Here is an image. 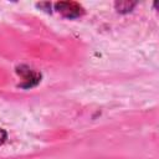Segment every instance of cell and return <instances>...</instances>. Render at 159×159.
<instances>
[{
    "label": "cell",
    "mask_w": 159,
    "mask_h": 159,
    "mask_svg": "<svg viewBox=\"0 0 159 159\" xmlns=\"http://www.w3.org/2000/svg\"><path fill=\"white\" fill-rule=\"evenodd\" d=\"M16 73L22 78L20 87L22 88H31L35 87L41 81V73L36 72L35 70L30 68L26 65H20L16 67Z\"/></svg>",
    "instance_id": "obj_1"
},
{
    "label": "cell",
    "mask_w": 159,
    "mask_h": 159,
    "mask_svg": "<svg viewBox=\"0 0 159 159\" xmlns=\"http://www.w3.org/2000/svg\"><path fill=\"white\" fill-rule=\"evenodd\" d=\"M56 10L67 19H76L83 15V7L75 1H60L55 4Z\"/></svg>",
    "instance_id": "obj_2"
},
{
    "label": "cell",
    "mask_w": 159,
    "mask_h": 159,
    "mask_svg": "<svg viewBox=\"0 0 159 159\" xmlns=\"http://www.w3.org/2000/svg\"><path fill=\"white\" fill-rule=\"evenodd\" d=\"M116 9L118 12H129L134 6H135V2H132V1H119V2H116L114 4Z\"/></svg>",
    "instance_id": "obj_3"
},
{
    "label": "cell",
    "mask_w": 159,
    "mask_h": 159,
    "mask_svg": "<svg viewBox=\"0 0 159 159\" xmlns=\"http://www.w3.org/2000/svg\"><path fill=\"white\" fill-rule=\"evenodd\" d=\"M6 139H7V133H6V130L0 129V145L4 144Z\"/></svg>",
    "instance_id": "obj_4"
}]
</instances>
